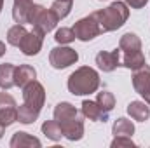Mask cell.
Masks as SVG:
<instances>
[{
  "instance_id": "obj_14",
  "label": "cell",
  "mask_w": 150,
  "mask_h": 148,
  "mask_svg": "<svg viewBox=\"0 0 150 148\" xmlns=\"http://www.w3.org/2000/svg\"><path fill=\"white\" fill-rule=\"evenodd\" d=\"M35 78H37V72H35L33 66H30V65H19V66H16L14 84H16L18 87L23 89L26 84H30V82L35 80Z\"/></svg>"
},
{
  "instance_id": "obj_5",
  "label": "cell",
  "mask_w": 150,
  "mask_h": 148,
  "mask_svg": "<svg viewBox=\"0 0 150 148\" xmlns=\"http://www.w3.org/2000/svg\"><path fill=\"white\" fill-rule=\"evenodd\" d=\"M72 30L75 33V38H79L80 42H89V40L96 38L98 35H101V28H100V25H98V21L93 14L79 19Z\"/></svg>"
},
{
  "instance_id": "obj_27",
  "label": "cell",
  "mask_w": 150,
  "mask_h": 148,
  "mask_svg": "<svg viewBox=\"0 0 150 148\" xmlns=\"http://www.w3.org/2000/svg\"><path fill=\"white\" fill-rule=\"evenodd\" d=\"M112 148H134V141L131 140V136H113Z\"/></svg>"
},
{
  "instance_id": "obj_33",
  "label": "cell",
  "mask_w": 150,
  "mask_h": 148,
  "mask_svg": "<svg viewBox=\"0 0 150 148\" xmlns=\"http://www.w3.org/2000/svg\"><path fill=\"white\" fill-rule=\"evenodd\" d=\"M14 2H19V0H14Z\"/></svg>"
},
{
  "instance_id": "obj_3",
  "label": "cell",
  "mask_w": 150,
  "mask_h": 148,
  "mask_svg": "<svg viewBox=\"0 0 150 148\" xmlns=\"http://www.w3.org/2000/svg\"><path fill=\"white\" fill-rule=\"evenodd\" d=\"M59 18L52 12V9H45L42 5L33 4L32 12H30V25H33V28H38L44 33H49L56 28Z\"/></svg>"
},
{
  "instance_id": "obj_23",
  "label": "cell",
  "mask_w": 150,
  "mask_h": 148,
  "mask_svg": "<svg viewBox=\"0 0 150 148\" xmlns=\"http://www.w3.org/2000/svg\"><path fill=\"white\" fill-rule=\"evenodd\" d=\"M14 122H18V106H7V108H0V124L4 127L12 125Z\"/></svg>"
},
{
  "instance_id": "obj_19",
  "label": "cell",
  "mask_w": 150,
  "mask_h": 148,
  "mask_svg": "<svg viewBox=\"0 0 150 148\" xmlns=\"http://www.w3.org/2000/svg\"><path fill=\"white\" fill-rule=\"evenodd\" d=\"M113 136H133L134 134V124L124 117H119L112 125Z\"/></svg>"
},
{
  "instance_id": "obj_21",
  "label": "cell",
  "mask_w": 150,
  "mask_h": 148,
  "mask_svg": "<svg viewBox=\"0 0 150 148\" xmlns=\"http://www.w3.org/2000/svg\"><path fill=\"white\" fill-rule=\"evenodd\" d=\"M26 28H25V25H14V26H11L9 28V32H7V42L11 44V45H14V47H18L19 44H21V40L23 37L26 35Z\"/></svg>"
},
{
  "instance_id": "obj_24",
  "label": "cell",
  "mask_w": 150,
  "mask_h": 148,
  "mask_svg": "<svg viewBox=\"0 0 150 148\" xmlns=\"http://www.w3.org/2000/svg\"><path fill=\"white\" fill-rule=\"evenodd\" d=\"M72 4L74 2H70V0H54L52 5H51V9H52V12L59 19H65L70 14V11H72Z\"/></svg>"
},
{
  "instance_id": "obj_18",
  "label": "cell",
  "mask_w": 150,
  "mask_h": 148,
  "mask_svg": "<svg viewBox=\"0 0 150 148\" xmlns=\"http://www.w3.org/2000/svg\"><path fill=\"white\" fill-rule=\"evenodd\" d=\"M14 73H16V66L12 63H4L0 65V89L9 91L11 87H14Z\"/></svg>"
},
{
  "instance_id": "obj_15",
  "label": "cell",
  "mask_w": 150,
  "mask_h": 148,
  "mask_svg": "<svg viewBox=\"0 0 150 148\" xmlns=\"http://www.w3.org/2000/svg\"><path fill=\"white\" fill-rule=\"evenodd\" d=\"M127 113L136 122H145L150 118V106L145 101H131L127 105Z\"/></svg>"
},
{
  "instance_id": "obj_9",
  "label": "cell",
  "mask_w": 150,
  "mask_h": 148,
  "mask_svg": "<svg viewBox=\"0 0 150 148\" xmlns=\"http://www.w3.org/2000/svg\"><path fill=\"white\" fill-rule=\"evenodd\" d=\"M120 49H113V51H100L96 54V65L101 72L110 73L117 66H120Z\"/></svg>"
},
{
  "instance_id": "obj_16",
  "label": "cell",
  "mask_w": 150,
  "mask_h": 148,
  "mask_svg": "<svg viewBox=\"0 0 150 148\" xmlns=\"http://www.w3.org/2000/svg\"><path fill=\"white\" fill-rule=\"evenodd\" d=\"M77 115H80V111L77 110L72 103H68V101H61V103H58L54 106V118L58 122H65V120L74 118Z\"/></svg>"
},
{
  "instance_id": "obj_17",
  "label": "cell",
  "mask_w": 150,
  "mask_h": 148,
  "mask_svg": "<svg viewBox=\"0 0 150 148\" xmlns=\"http://www.w3.org/2000/svg\"><path fill=\"white\" fill-rule=\"evenodd\" d=\"M119 49L120 52H134V51H142V40L136 33H124L119 40Z\"/></svg>"
},
{
  "instance_id": "obj_31",
  "label": "cell",
  "mask_w": 150,
  "mask_h": 148,
  "mask_svg": "<svg viewBox=\"0 0 150 148\" xmlns=\"http://www.w3.org/2000/svg\"><path fill=\"white\" fill-rule=\"evenodd\" d=\"M4 131H5V127L0 124V140H2V136H4Z\"/></svg>"
},
{
  "instance_id": "obj_30",
  "label": "cell",
  "mask_w": 150,
  "mask_h": 148,
  "mask_svg": "<svg viewBox=\"0 0 150 148\" xmlns=\"http://www.w3.org/2000/svg\"><path fill=\"white\" fill-rule=\"evenodd\" d=\"M5 51H7V49H5V44H4V42L0 40V58H2L4 54H5Z\"/></svg>"
},
{
  "instance_id": "obj_22",
  "label": "cell",
  "mask_w": 150,
  "mask_h": 148,
  "mask_svg": "<svg viewBox=\"0 0 150 148\" xmlns=\"http://www.w3.org/2000/svg\"><path fill=\"white\" fill-rule=\"evenodd\" d=\"M38 115H40V111L33 110V108H30V106H26L25 103L18 108V120H19L21 124H33V122L38 118Z\"/></svg>"
},
{
  "instance_id": "obj_32",
  "label": "cell",
  "mask_w": 150,
  "mask_h": 148,
  "mask_svg": "<svg viewBox=\"0 0 150 148\" xmlns=\"http://www.w3.org/2000/svg\"><path fill=\"white\" fill-rule=\"evenodd\" d=\"M2 9H4V0H0V12H2Z\"/></svg>"
},
{
  "instance_id": "obj_20",
  "label": "cell",
  "mask_w": 150,
  "mask_h": 148,
  "mask_svg": "<svg viewBox=\"0 0 150 148\" xmlns=\"http://www.w3.org/2000/svg\"><path fill=\"white\" fill-rule=\"evenodd\" d=\"M42 132L51 140V141H59L63 138V131H61V125L58 124V120H45L42 124Z\"/></svg>"
},
{
  "instance_id": "obj_25",
  "label": "cell",
  "mask_w": 150,
  "mask_h": 148,
  "mask_svg": "<svg viewBox=\"0 0 150 148\" xmlns=\"http://www.w3.org/2000/svg\"><path fill=\"white\" fill-rule=\"evenodd\" d=\"M96 103H98L105 111L110 113V111L113 110V106H115V96H113L110 91H101V92H98Z\"/></svg>"
},
{
  "instance_id": "obj_13",
  "label": "cell",
  "mask_w": 150,
  "mask_h": 148,
  "mask_svg": "<svg viewBox=\"0 0 150 148\" xmlns=\"http://www.w3.org/2000/svg\"><path fill=\"white\" fill-rule=\"evenodd\" d=\"M145 65V56L142 51H134V52H122L120 54V66L127 68V70H138Z\"/></svg>"
},
{
  "instance_id": "obj_8",
  "label": "cell",
  "mask_w": 150,
  "mask_h": 148,
  "mask_svg": "<svg viewBox=\"0 0 150 148\" xmlns=\"http://www.w3.org/2000/svg\"><path fill=\"white\" fill-rule=\"evenodd\" d=\"M44 32H40L38 28H33L32 32H26V35L23 37L21 44L18 45L19 51L25 54V56H37L42 49V44H44Z\"/></svg>"
},
{
  "instance_id": "obj_12",
  "label": "cell",
  "mask_w": 150,
  "mask_h": 148,
  "mask_svg": "<svg viewBox=\"0 0 150 148\" xmlns=\"http://www.w3.org/2000/svg\"><path fill=\"white\" fill-rule=\"evenodd\" d=\"M11 147L12 148H33V147L40 148L42 143H40V140L35 138V136H32L28 132H23V131H18L11 138Z\"/></svg>"
},
{
  "instance_id": "obj_10",
  "label": "cell",
  "mask_w": 150,
  "mask_h": 148,
  "mask_svg": "<svg viewBox=\"0 0 150 148\" xmlns=\"http://www.w3.org/2000/svg\"><path fill=\"white\" fill-rule=\"evenodd\" d=\"M82 115L93 122H107L108 118V111H105L96 101H91V99H84L82 101Z\"/></svg>"
},
{
  "instance_id": "obj_1",
  "label": "cell",
  "mask_w": 150,
  "mask_h": 148,
  "mask_svg": "<svg viewBox=\"0 0 150 148\" xmlns=\"http://www.w3.org/2000/svg\"><path fill=\"white\" fill-rule=\"evenodd\" d=\"M93 16L96 18L100 28H101V33H107V32H113V30H119L129 18V7L126 2H113L108 7L105 9H100V11H94Z\"/></svg>"
},
{
  "instance_id": "obj_28",
  "label": "cell",
  "mask_w": 150,
  "mask_h": 148,
  "mask_svg": "<svg viewBox=\"0 0 150 148\" xmlns=\"http://www.w3.org/2000/svg\"><path fill=\"white\" fill-rule=\"evenodd\" d=\"M7 106H18L16 99L7 92H0V108H7Z\"/></svg>"
},
{
  "instance_id": "obj_6",
  "label": "cell",
  "mask_w": 150,
  "mask_h": 148,
  "mask_svg": "<svg viewBox=\"0 0 150 148\" xmlns=\"http://www.w3.org/2000/svg\"><path fill=\"white\" fill-rule=\"evenodd\" d=\"M23 99H25L23 103L26 106L40 111L44 103H45V89H44V85L37 80H32L30 84H26L23 87Z\"/></svg>"
},
{
  "instance_id": "obj_26",
  "label": "cell",
  "mask_w": 150,
  "mask_h": 148,
  "mask_svg": "<svg viewBox=\"0 0 150 148\" xmlns=\"http://www.w3.org/2000/svg\"><path fill=\"white\" fill-rule=\"evenodd\" d=\"M54 40L58 42V44H61V45H65V44H72L75 40V33L72 28H59L58 32H56V35H54Z\"/></svg>"
},
{
  "instance_id": "obj_2",
  "label": "cell",
  "mask_w": 150,
  "mask_h": 148,
  "mask_svg": "<svg viewBox=\"0 0 150 148\" xmlns=\"http://www.w3.org/2000/svg\"><path fill=\"white\" fill-rule=\"evenodd\" d=\"M68 91L74 96L93 94L100 87V75L91 66H80L68 77Z\"/></svg>"
},
{
  "instance_id": "obj_4",
  "label": "cell",
  "mask_w": 150,
  "mask_h": 148,
  "mask_svg": "<svg viewBox=\"0 0 150 148\" xmlns=\"http://www.w3.org/2000/svg\"><path fill=\"white\" fill-rule=\"evenodd\" d=\"M79 61V52L72 49V47H54L51 49V54H49V63L52 68L56 70H65L68 66H72Z\"/></svg>"
},
{
  "instance_id": "obj_34",
  "label": "cell",
  "mask_w": 150,
  "mask_h": 148,
  "mask_svg": "<svg viewBox=\"0 0 150 148\" xmlns=\"http://www.w3.org/2000/svg\"><path fill=\"white\" fill-rule=\"evenodd\" d=\"M70 2H74V0H70Z\"/></svg>"
},
{
  "instance_id": "obj_29",
  "label": "cell",
  "mask_w": 150,
  "mask_h": 148,
  "mask_svg": "<svg viewBox=\"0 0 150 148\" xmlns=\"http://www.w3.org/2000/svg\"><path fill=\"white\" fill-rule=\"evenodd\" d=\"M124 2H126L127 7H131V9H142V7L147 5L149 0H124Z\"/></svg>"
},
{
  "instance_id": "obj_11",
  "label": "cell",
  "mask_w": 150,
  "mask_h": 148,
  "mask_svg": "<svg viewBox=\"0 0 150 148\" xmlns=\"http://www.w3.org/2000/svg\"><path fill=\"white\" fill-rule=\"evenodd\" d=\"M33 7V0H19L12 5V18L18 25H30V12Z\"/></svg>"
},
{
  "instance_id": "obj_7",
  "label": "cell",
  "mask_w": 150,
  "mask_h": 148,
  "mask_svg": "<svg viewBox=\"0 0 150 148\" xmlns=\"http://www.w3.org/2000/svg\"><path fill=\"white\" fill-rule=\"evenodd\" d=\"M133 87L145 99V103L150 105V66L147 63L133 72Z\"/></svg>"
}]
</instances>
